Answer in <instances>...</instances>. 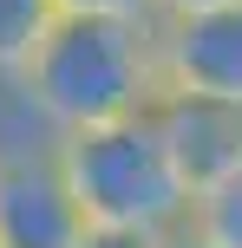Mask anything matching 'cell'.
<instances>
[{
  "mask_svg": "<svg viewBox=\"0 0 242 248\" xmlns=\"http://www.w3.org/2000/svg\"><path fill=\"white\" fill-rule=\"evenodd\" d=\"M190 229H196L210 248H242V170L229 176V183L190 196Z\"/></svg>",
  "mask_w": 242,
  "mask_h": 248,
  "instance_id": "cell-8",
  "label": "cell"
},
{
  "mask_svg": "<svg viewBox=\"0 0 242 248\" xmlns=\"http://www.w3.org/2000/svg\"><path fill=\"white\" fill-rule=\"evenodd\" d=\"M65 189L79 196L92 229H118V235H170L190 222V189H183L177 163L164 150L157 118H125V124H98V131H72L52 150Z\"/></svg>",
  "mask_w": 242,
  "mask_h": 248,
  "instance_id": "cell-2",
  "label": "cell"
},
{
  "mask_svg": "<svg viewBox=\"0 0 242 248\" xmlns=\"http://www.w3.org/2000/svg\"><path fill=\"white\" fill-rule=\"evenodd\" d=\"M151 118H157V131H164V150H170V163H177V176H183L190 196L229 183L242 170V111L236 105L164 92Z\"/></svg>",
  "mask_w": 242,
  "mask_h": 248,
  "instance_id": "cell-5",
  "label": "cell"
},
{
  "mask_svg": "<svg viewBox=\"0 0 242 248\" xmlns=\"http://www.w3.org/2000/svg\"><path fill=\"white\" fill-rule=\"evenodd\" d=\"M79 248H151V242H144V235H118V229H92Z\"/></svg>",
  "mask_w": 242,
  "mask_h": 248,
  "instance_id": "cell-11",
  "label": "cell"
},
{
  "mask_svg": "<svg viewBox=\"0 0 242 248\" xmlns=\"http://www.w3.org/2000/svg\"><path fill=\"white\" fill-rule=\"evenodd\" d=\"M59 131L39 111V98L26 92V78H0V163H26V157H52Z\"/></svg>",
  "mask_w": 242,
  "mask_h": 248,
  "instance_id": "cell-6",
  "label": "cell"
},
{
  "mask_svg": "<svg viewBox=\"0 0 242 248\" xmlns=\"http://www.w3.org/2000/svg\"><path fill=\"white\" fill-rule=\"evenodd\" d=\"M157 72H164V92L242 111V7L157 20Z\"/></svg>",
  "mask_w": 242,
  "mask_h": 248,
  "instance_id": "cell-3",
  "label": "cell"
},
{
  "mask_svg": "<svg viewBox=\"0 0 242 248\" xmlns=\"http://www.w3.org/2000/svg\"><path fill=\"white\" fill-rule=\"evenodd\" d=\"M59 13H85V20H144L157 26V0H52Z\"/></svg>",
  "mask_w": 242,
  "mask_h": 248,
  "instance_id": "cell-9",
  "label": "cell"
},
{
  "mask_svg": "<svg viewBox=\"0 0 242 248\" xmlns=\"http://www.w3.org/2000/svg\"><path fill=\"white\" fill-rule=\"evenodd\" d=\"M52 20H59L52 0H0V78L33 65V52L52 33Z\"/></svg>",
  "mask_w": 242,
  "mask_h": 248,
  "instance_id": "cell-7",
  "label": "cell"
},
{
  "mask_svg": "<svg viewBox=\"0 0 242 248\" xmlns=\"http://www.w3.org/2000/svg\"><path fill=\"white\" fill-rule=\"evenodd\" d=\"M20 78H26V92L39 98V111L52 118L59 137L144 118V111H157V98H164L157 26L59 13Z\"/></svg>",
  "mask_w": 242,
  "mask_h": 248,
  "instance_id": "cell-1",
  "label": "cell"
},
{
  "mask_svg": "<svg viewBox=\"0 0 242 248\" xmlns=\"http://www.w3.org/2000/svg\"><path fill=\"white\" fill-rule=\"evenodd\" d=\"M216 7H242V0H157V20H190V13H216Z\"/></svg>",
  "mask_w": 242,
  "mask_h": 248,
  "instance_id": "cell-10",
  "label": "cell"
},
{
  "mask_svg": "<svg viewBox=\"0 0 242 248\" xmlns=\"http://www.w3.org/2000/svg\"><path fill=\"white\" fill-rule=\"evenodd\" d=\"M151 248H210V242H203V235H196V229H190V222H183V229H170V235H157Z\"/></svg>",
  "mask_w": 242,
  "mask_h": 248,
  "instance_id": "cell-12",
  "label": "cell"
},
{
  "mask_svg": "<svg viewBox=\"0 0 242 248\" xmlns=\"http://www.w3.org/2000/svg\"><path fill=\"white\" fill-rule=\"evenodd\" d=\"M92 235L52 157L0 163V248H79Z\"/></svg>",
  "mask_w": 242,
  "mask_h": 248,
  "instance_id": "cell-4",
  "label": "cell"
}]
</instances>
